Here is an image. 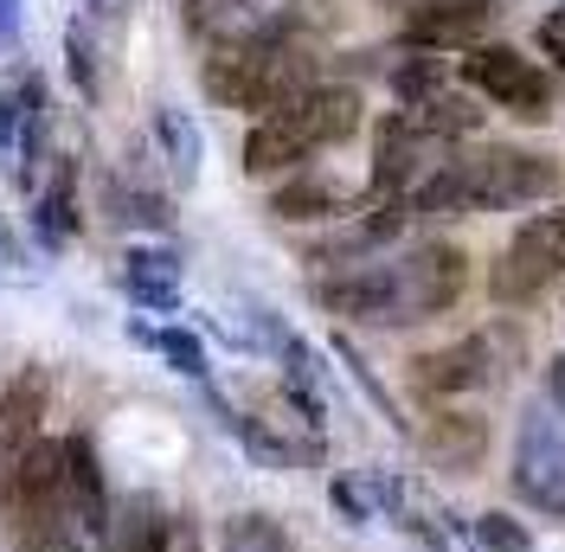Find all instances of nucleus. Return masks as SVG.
I'll list each match as a JSON object with an SVG mask.
<instances>
[{"label":"nucleus","instance_id":"f257e3e1","mask_svg":"<svg viewBox=\"0 0 565 552\" xmlns=\"http://www.w3.org/2000/svg\"><path fill=\"white\" fill-rule=\"evenodd\" d=\"M514 488L540 514H565V412L559 405H527L521 437H514Z\"/></svg>","mask_w":565,"mask_h":552},{"label":"nucleus","instance_id":"f03ea898","mask_svg":"<svg viewBox=\"0 0 565 552\" xmlns=\"http://www.w3.org/2000/svg\"><path fill=\"white\" fill-rule=\"evenodd\" d=\"M462 173H469V206L476 212L527 206V200H546L559 187L553 155H521V148H482L462 161Z\"/></svg>","mask_w":565,"mask_h":552},{"label":"nucleus","instance_id":"7ed1b4c3","mask_svg":"<svg viewBox=\"0 0 565 552\" xmlns=\"http://www.w3.org/2000/svg\"><path fill=\"white\" fill-rule=\"evenodd\" d=\"M559 270H565V212H540L501 251V264L489 270V289H494V302H527Z\"/></svg>","mask_w":565,"mask_h":552},{"label":"nucleus","instance_id":"20e7f679","mask_svg":"<svg viewBox=\"0 0 565 552\" xmlns=\"http://www.w3.org/2000/svg\"><path fill=\"white\" fill-rule=\"evenodd\" d=\"M444 148H450V141H437L412 109L386 116V123H380V148H373V193L392 200V206H405V200L418 193L424 173L444 168V161H437Z\"/></svg>","mask_w":565,"mask_h":552},{"label":"nucleus","instance_id":"39448f33","mask_svg":"<svg viewBox=\"0 0 565 552\" xmlns=\"http://www.w3.org/2000/svg\"><path fill=\"white\" fill-rule=\"evenodd\" d=\"M462 77H469L482 97H494L501 109L527 116V123H546V116H553V77L533 65V59H521L514 45H476V52L462 59Z\"/></svg>","mask_w":565,"mask_h":552},{"label":"nucleus","instance_id":"423d86ee","mask_svg":"<svg viewBox=\"0 0 565 552\" xmlns=\"http://www.w3.org/2000/svg\"><path fill=\"white\" fill-rule=\"evenodd\" d=\"M469 257L457 244H418L412 257L392 264V289H398V321H430L462 296Z\"/></svg>","mask_w":565,"mask_h":552},{"label":"nucleus","instance_id":"0eeeda50","mask_svg":"<svg viewBox=\"0 0 565 552\" xmlns=\"http://www.w3.org/2000/svg\"><path fill=\"white\" fill-rule=\"evenodd\" d=\"M501 0H418L405 13V39L418 52H476V39L494 26Z\"/></svg>","mask_w":565,"mask_h":552},{"label":"nucleus","instance_id":"6e6552de","mask_svg":"<svg viewBox=\"0 0 565 552\" xmlns=\"http://www.w3.org/2000/svg\"><path fill=\"white\" fill-rule=\"evenodd\" d=\"M316 302L341 321H398V289H392V264H360L348 276H321Z\"/></svg>","mask_w":565,"mask_h":552},{"label":"nucleus","instance_id":"1a4fd4ad","mask_svg":"<svg viewBox=\"0 0 565 552\" xmlns=\"http://www.w3.org/2000/svg\"><path fill=\"white\" fill-rule=\"evenodd\" d=\"M58 495H65V520L104 533L109 527V495H104V463H97V444L77 431L58 444Z\"/></svg>","mask_w":565,"mask_h":552},{"label":"nucleus","instance_id":"9d476101","mask_svg":"<svg viewBox=\"0 0 565 552\" xmlns=\"http://www.w3.org/2000/svg\"><path fill=\"white\" fill-rule=\"evenodd\" d=\"M277 116H289V123L309 136V148H334V141L360 136V91H353V84H309V91L289 109H277Z\"/></svg>","mask_w":565,"mask_h":552},{"label":"nucleus","instance_id":"9b49d317","mask_svg":"<svg viewBox=\"0 0 565 552\" xmlns=\"http://www.w3.org/2000/svg\"><path fill=\"white\" fill-rule=\"evenodd\" d=\"M45 399H52L45 373H39V367H20V373H13V385H7V399H0V444H7V456H20V449L39 444Z\"/></svg>","mask_w":565,"mask_h":552},{"label":"nucleus","instance_id":"f8f14e48","mask_svg":"<svg viewBox=\"0 0 565 552\" xmlns=\"http://www.w3.org/2000/svg\"><path fill=\"white\" fill-rule=\"evenodd\" d=\"M412 380L424 392H469V385L489 380V341H457V347H437L412 360Z\"/></svg>","mask_w":565,"mask_h":552},{"label":"nucleus","instance_id":"ddd939ff","mask_svg":"<svg viewBox=\"0 0 565 552\" xmlns=\"http://www.w3.org/2000/svg\"><path fill=\"white\" fill-rule=\"evenodd\" d=\"M309 155H316V148H309V136H302L289 116H264L245 136V173H257V180H264V173H282V168H302Z\"/></svg>","mask_w":565,"mask_h":552},{"label":"nucleus","instance_id":"4468645a","mask_svg":"<svg viewBox=\"0 0 565 552\" xmlns=\"http://www.w3.org/2000/svg\"><path fill=\"white\" fill-rule=\"evenodd\" d=\"M122 283H129V296H136L141 309H174L180 302V257L174 251H129L122 257Z\"/></svg>","mask_w":565,"mask_h":552},{"label":"nucleus","instance_id":"2eb2a0df","mask_svg":"<svg viewBox=\"0 0 565 552\" xmlns=\"http://www.w3.org/2000/svg\"><path fill=\"white\" fill-rule=\"evenodd\" d=\"M33 225H39V238H45V244H65L71 232H77V161H58L52 180L39 187Z\"/></svg>","mask_w":565,"mask_h":552},{"label":"nucleus","instance_id":"dca6fc26","mask_svg":"<svg viewBox=\"0 0 565 552\" xmlns=\"http://www.w3.org/2000/svg\"><path fill=\"white\" fill-rule=\"evenodd\" d=\"M186 26L212 45H238V39L264 33L270 20H257V7L250 0H186Z\"/></svg>","mask_w":565,"mask_h":552},{"label":"nucleus","instance_id":"f3484780","mask_svg":"<svg viewBox=\"0 0 565 552\" xmlns=\"http://www.w3.org/2000/svg\"><path fill=\"white\" fill-rule=\"evenodd\" d=\"M482 449H489V424H482V417H469V412L430 417V456H437L444 469H469Z\"/></svg>","mask_w":565,"mask_h":552},{"label":"nucleus","instance_id":"a211bd4d","mask_svg":"<svg viewBox=\"0 0 565 552\" xmlns=\"http://www.w3.org/2000/svg\"><path fill=\"white\" fill-rule=\"evenodd\" d=\"M104 552H168V520H161V508L136 495V501L104 527Z\"/></svg>","mask_w":565,"mask_h":552},{"label":"nucleus","instance_id":"6ab92c4d","mask_svg":"<svg viewBox=\"0 0 565 552\" xmlns=\"http://www.w3.org/2000/svg\"><path fill=\"white\" fill-rule=\"evenodd\" d=\"M348 206V193L334 187V180H321V173H296L289 187H277V200H270V212L277 219H334V212Z\"/></svg>","mask_w":565,"mask_h":552},{"label":"nucleus","instance_id":"aec40b11","mask_svg":"<svg viewBox=\"0 0 565 552\" xmlns=\"http://www.w3.org/2000/svg\"><path fill=\"white\" fill-rule=\"evenodd\" d=\"M154 141H161V161L174 168V180L186 187V180H200V129H193V116L174 104L154 109Z\"/></svg>","mask_w":565,"mask_h":552},{"label":"nucleus","instance_id":"412c9836","mask_svg":"<svg viewBox=\"0 0 565 552\" xmlns=\"http://www.w3.org/2000/svg\"><path fill=\"white\" fill-rule=\"evenodd\" d=\"M104 206H109V219H122V225H154V232H168V225H174L168 200H161V193H141V187H129V180H109Z\"/></svg>","mask_w":565,"mask_h":552},{"label":"nucleus","instance_id":"4be33fe9","mask_svg":"<svg viewBox=\"0 0 565 552\" xmlns=\"http://www.w3.org/2000/svg\"><path fill=\"white\" fill-rule=\"evenodd\" d=\"M218 552H296V540H289L270 514H238V520H225Z\"/></svg>","mask_w":565,"mask_h":552},{"label":"nucleus","instance_id":"5701e85b","mask_svg":"<svg viewBox=\"0 0 565 552\" xmlns=\"http://www.w3.org/2000/svg\"><path fill=\"white\" fill-rule=\"evenodd\" d=\"M437 84H444V59H437V52H418V59L392 65V91L405 97V109L430 104V97H437Z\"/></svg>","mask_w":565,"mask_h":552},{"label":"nucleus","instance_id":"b1692460","mask_svg":"<svg viewBox=\"0 0 565 552\" xmlns=\"http://www.w3.org/2000/svg\"><path fill=\"white\" fill-rule=\"evenodd\" d=\"M65 59H71V84H77L84 97H97L104 71H97V45H90V33H84V20H71V33H65Z\"/></svg>","mask_w":565,"mask_h":552},{"label":"nucleus","instance_id":"393cba45","mask_svg":"<svg viewBox=\"0 0 565 552\" xmlns=\"http://www.w3.org/2000/svg\"><path fill=\"white\" fill-rule=\"evenodd\" d=\"M476 540H482L489 552H527L533 546V533L514 514H482L476 520Z\"/></svg>","mask_w":565,"mask_h":552},{"label":"nucleus","instance_id":"a878e982","mask_svg":"<svg viewBox=\"0 0 565 552\" xmlns=\"http://www.w3.org/2000/svg\"><path fill=\"white\" fill-rule=\"evenodd\" d=\"M154 347L174 360V373H186V380H200V373H206V353H200V341H193L186 328H161V335H154Z\"/></svg>","mask_w":565,"mask_h":552},{"label":"nucleus","instance_id":"bb28decb","mask_svg":"<svg viewBox=\"0 0 565 552\" xmlns=\"http://www.w3.org/2000/svg\"><path fill=\"white\" fill-rule=\"evenodd\" d=\"M540 52H546V59H553V65L565 71V7L540 20Z\"/></svg>","mask_w":565,"mask_h":552},{"label":"nucleus","instance_id":"cd10ccee","mask_svg":"<svg viewBox=\"0 0 565 552\" xmlns=\"http://www.w3.org/2000/svg\"><path fill=\"white\" fill-rule=\"evenodd\" d=\"M20 39V0H0V45Z\"/></svg>","mask_w":565,"mask_h":552},{"label":"nucleus","instance_id":"c85d7f7f","mask_svg":"<svg viewBox=\"0 0 565 552\" xmlns=\"http://www.w3.org/2000/svg\"><path fill=\"white\" fill-rule=\"evenodd\" d=\"M334 508H341V514H353V520H366V508H360V495H353L348 482L334 488Z\"/></svg>","mask_w":565,"mask_h":552},{"label":"nucleus","instance_id":"c756f323","mask_svg":"<svg viewBox=\"0 0 565 552\" xmlns=\"http://www.w3.org/2000/svg\"><path fill=\"white\" fill-rule=\"evenodd\" d=\"M553 405H559V412H565V353H559V360H553Z\"/></svg>","mask_w":565,"mask_h":552},{"label":"nucleus","instance_id":"7c9ffc66","mask_svg":"<svg viewBox=\"0 0 565 552\" xmlns=\"http://www.w3.org/2000/svg\"><path fill=\"white\" fill-rule=\"evenodd\" d=\"M52 552H77V546H65V540H58V546H52Z\"/></svg>","mask_w":565,"mask_h":552},{"label":"nucleus","instance_id":"2f4dec72","mask_svg":"<svg viewBox=\"0 0 565 552\" xmlns=\"http://www.w3.org/2000/svg\"><path fill=\"white\" fill-rule=\"evenodd\" d=\"M186 552H193V546H186Z\"/></svg>","mask_w":565,"mask_h":552}]
</instances>
